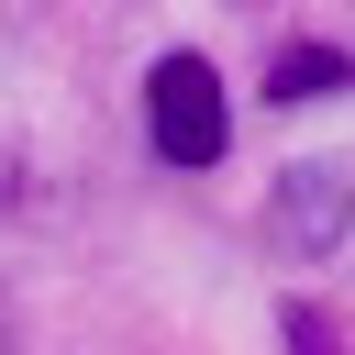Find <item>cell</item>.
Returning <instances> with one entry per match:
<instances>
[{
	"instance_id": "cell-1",
	"label": "cell",
	"mask_w": 355,
	"mask_h": 355,
	"mask_svg": "<svg viewBox=\"0 0 355 355\" xmlns=\"http://www.w3.org/2000/svg\"><path fill=\"white\" fill-rule=\"evenodd\" d=\"M144 144L166 155V166H222V144H233V100H222V67L211 55H155L144 67Z\"/></svg>"
},
{
	"instance_id": "cell-2",
	"label": "cell",
	"mask_w": 355,
	"mask_h": 355,
	"mask_svg": "<svg viewBox=\"0 0 355 355\" xmlns=\"http://www.w3.org/2000/svg\"><path fill=\"white\" fill-rule=\"evenodd\" d=\"M266 233L288 255H333L355 233V155H300L277 178V200H266Z\"/></svg>"
},
{
	"instance_id": "cell-3",
	"label": "cell",
	"mask_w": 355,
	"mask_h": 355,
	"mask_svg": "<svg viewBox=\"0 0 355 355\" xmlns=\"http://www.w3.org/2000/svg\"><path fill=\"white\" fill-rule=\"evenodd\" d=\"M333 89H355V55L344 44H288L266 67V100H333Z\"/></svg>"
},
{
	"instance_id": "cell-4",
	"label": "cell",
	"mask_w": 355,
	"mask_h": 355,
	"mask_svg": "<svg viewBox=\"0 0 355 355\" xmlns=\"http://www.w3.org/2000/svg\"><path fill=\"white\" fill-rule=\"evenodd\" d=\"M277 333H288V355H344V344H333V322H322L311 300H288V311H277Z\"/></svg>"
}]
</instances>
